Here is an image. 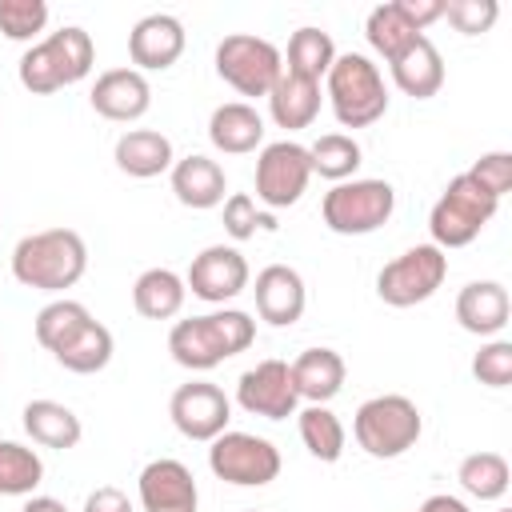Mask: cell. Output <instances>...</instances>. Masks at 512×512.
Masks as SVG:
<instances>
[{
    "instance_id": "cell-37",
    "label": "cell",
    "mask_w": 512,
    "mask_h": 512,
    "mask_svg": "<svg viewBox=\"0 0 512 512\" xmlns=\"http://www.w3.org/2000/svg\"><path fill=\"white\" fill-rule=\"evenodd\" d=\"M256 228H276V220L264 216L248 192H232L224 200V232L232 240H248V236H256Z\"/></svg>"
},
{
    "instance_id": "cell-25",
    "label": "cell",
    "mask_w": 512,
    "mask_h": 512,
    "mask_svg": "<svg viewBox=\"0 0 512 512\" xmlns=\"http://www.w3.org/2000/svg\"><path fill=\"white\" fill-rule=\"evenodd\" d=\"M24 432H28L32 444H40V448H60V452H68V448L80 444L84 424H80V416H76L68 404H60V400H28V404H24Z\"/></svg>"
},
{
    "instance_id": "cell-33",
    "label": "cell",
    "mask_w": 512,
    "mask_h": 512,
    "mask_svg": "<svg viewBox=\"0 0 512 512\" xmlns=\"http://www.w3.org/2000/svg\"><path fill=\"white\" fill-rule=\"evenodd\" d=\"M92 320V312L80 304V300H68V296H60V300H52V304H44L40 312H36V320H32V332H36V340H40V348H48V352H56V348H64L84 324Z\"/></svg>"
},
{
    "instance_id": "cell-42",
    "label": "cell",
    "mask_w": 512,
    "mask_h": 512,
    "mask_svg": "<svg viewBox=\"0 0 512 512\" xmlns=\"http://www.w3.org/2000/svg\"><path fill=\"white\" fill-rule=\"evenodd\" d=\"M84 512H132V500H128L120 488H112V484H100L96 492H88V500H84Z\"/></svg>"
},
{
    "instance_id": "cell-1",
    "label": "cell",
    "mask_w": 512,
    "mask_h": 512,
    "mask_svg": "<svg viewBox=\"0 0 512 512\" xmlns=\"http://www.w3.org/2000/svg\"><path fill=\"white\" fill-rule=\"evenodd\" d=\"M252 340H256V320L240 308H220L208 316L176 320L168 332V352L188 372H212L228 356L252 348Z\"/></svg>"
},
{
    "instance_id": "cell-26",
    "label": "cell",
    "mask_w": 512,
    "mask_h": 512,
    "mask_svg": "<svg viewBox=\"0 0 512 512\" xmlns=\"http://www.w3.org/2000/svg\"><path fill=\"white\" fill-rule=\"evenodd\" d=\"M40 48H44V56H48V64H52L60 88L80 84V80L92 72V64H96V44H92V36H88L80 24H68V28H60V32L44 36Z\"/></svg>"
},
{
    "instance_id": "cell-34",
    "label": "cell",
    "mask_w": 512,
    "mask_h": 512,
    "mask_svg": "<svg viewBox=\"0 0 512 512\" xmlns=\"http://www.w3.org/2000/svg\"><path fill=\"white\" fill-rule=\"evenodd\" d=\"M44 480V460L36 448L0 440V496H32Z\"/></svg>"
},
{
    "instance_id": "cell-17",
    "label": "cell",
    "mask_w": 512,
    "mask_h": 512,
    "mask_svg": "<svg viewBox=\"0 0 512 512\" xmlns=\"http://www.w3.org/2000/svg\"><path fill=\"white\" fill-rule=\"evenodd\" d=\"M88 100L104 120L128 124V120H140L152 108V88H148L144 72H136V68H108V72L96 76Z\"/></svg>"
},
{
    "instance_id": "cell-21",
    "label": "cell",
    "mask_w": 512,
    "mask_h": 512,
    "mask_svg": "<svg viewBox=\"0 0 512 512\" xmlns=\"http://www.w3.org/2000/svg\"><path fill=\"white\" fill-rule=\"evenodd\" d=\"M288 368H292L296 396L308 404H328L344 388V376H348L344 356L336 348H304Z\"/></svg>"
},
{
    "instance_id": "cell-13",
    "label": "cell",
    "mask_w": 512,
    "mask_h": 512,
    "mask_svg": "<svg viewBox=\"0 0 512 512\" xmlns=\"http://www.w3.org/2000/svg\"><path fill=\"white\" fill-rule=\"evenodd\" d=\"M236 404L248 416H264V420H288L296 416V384H292V368L284 360H260L256 368L240 372L236 380Z\"/></svg>"
},
{
    "instance_id": "cell-24",
    "label": "cell",
    "mask_w": 512,
    "mask_h": 512,
    "mask_svg": "<svg viewBox=\"0 0 512 512\" xmlns=\"http://www.w3.org/2000/svg\"><path fill=\"white\" fill-rule=\"evenodd\" d=\"M268 112H272L276 128H288V132L308 128L320 112V84L304 80L296 72H280V80L268 92Z\"/></svg>"
},
{
    "instance_id": "cell-4",
    "label": "cell",
    "mask_w": 512,
    "mask_h": 512,
    "mask_svg": "<svg viewBox=\"0 0 512 512\" xmlns=\"http://www.w3.org/2000/svg\"><path fill=\"white\" fill-rule=\"evenodd\" d=\"M420 432H424V416H420V408H416L408 396H400V392L372 396V400H364V404L356 408V416H352V436H356V444H360L368 456H376V460H396V456H404L408 448H416Z\"/></svg>"
},
{
    "instance_id": "cell-22",
    "label": "cell",
    "mask_w": 512,
    "mask_h": 512,
    "mask_svg": "<svg viewBox=\"0 0 512 512\" xmlns=\"http://www.w3.org/2000/svg\"><path fill=\"white\" fill-rule=\"evenodd\" d=\"M388 68H392V84L412 100H428L444 84V56L428 36H420L412 48H404Z\"/></svg>"
},
{
    "instance_id": "cell-45",
    "label": "cell",
    "mask_w": 512,
    "mask_h": 512,
    "mask_svg": "<svg viewBox=\"0 0 512 512\" xmlns=\"http://www.w3.org/2000/svg\"><path fill=\"white\" fill-rule=\"evenodd\" d=\"M500 512H512V508H500Z\"/></svg>"
},
{
    "instance_id": "cell-30",
    "label": "cell",
    "mask_w": 512,
    "mask_h": 512,
    "mask_svg": "<svg viewBox=\"0 0 512 512\" xmlns=\"http://www.w3.org/2000/svg\"><path fill=\"white\" fill-rule=\"evenodd\" d=\"M332 60H336L332 36H328L324 28H316V24H304V28H296L292 40H288V64H284V72H296V76L320 84V80L328 76Z\"/></svg>"
},
{
    "instance_id": "cell-15",
    "label": "cell",
    "mask_w": 512,
    "mask_h": 512,
    "mask_svg": "<svg viewBox=\"0 0 512 512\" xmlns=\"http://www.w3.org/2000/svg\"><path fill=\"white\" fill-rule=\"evenodd\" d=\"M140 508L144 512H196V480L192 472L172 460V456H160V460H148L140 468Z\"/></svg>"
},
{
    "instance_id": "cell-36",
    "label": "cell",
    "mask_w": 512,
    "mask_h": 512,
    "mask_svg": "<svg viewBox=\"0 0 512 512\" xmlns=\"http://www.w3.org/2000/svg\"><path fill=\"white\" fill-rule=\"evenodd\" d=\"M48 24L44 0H0V32L16 44H32Z\"/></svg>"
},
{
    "instance_id": "cell-44",
    "label": "cell",
    "mask_w": 512,
    "mask_h": 512,
    "mask_svg": "<svg viewBox=\"0 0 512 512\" xmlns=\"http://www.w3.org/2000/svg\"><path fill=\"white\" fill-rule=\"evenodd\" d=\"M20 512H68V508H64L56 496H28Z\"/></svg>"
},
{
    "instance_id": "cell-3",
    "label": "cell",
    "mask_w": 512,
    "mask_h": 512,
    "mask_svg": "<svg viewBox=\"0 0 512 512\" xmlns=\"http://www.w3.org/2000/svg\"><path fill=\"white\" fill-rule=\"evenodd\" d=\"M324 88L340 128H368L388 112L384 76L364 52H340L324 76Z\"/></svg>"
},
{
    "instance_id": "cell-6",
    "label": "cell",
    "mask_w": 512,
    "mask_h": 512,
    "mask_svg": "<svg viewBox=\"0 0 512 512\" xmlns=\"http://www.w3.org/2000/svg\"><path fill=\"white\" fill-rule=\"evenodd\" d=\"M396 212V188L388 180H344L320 200V216L336 236H368Z\"/></svg>"
},
{
    "instance_id": "cell-43",
    "label": "cell",
    "mask_w": 512,
    "mask_h": 512,
    "mask_svg": "<svg viewBox=\"0 0 512 512\" xmlns=\"http://www.w3.org/2000/svg\"><path fill=\"white\" fill-rule=\"evenodd\" d=\"M412 512H472L460 496H448V492H436V496H428L424 504H416Z\"/></svg>"
},
{
    "instance_id": "cell-18",
    "label": "cell",
    "mask_w": 512,
    "mask_h": 512,
    "mask_svg": "<svg viewBox=\"0 0 512 512\" xmlns=\"http://www.w3.org/2000/svg\"><path fill=\"white\" fill-rule=\"evenodd\" d=\"M512 316L508 288L500 280H472L456 296V320L472 336H496Z\"/></svg>"
},
{
    "instance_id": "cell-20",
    "label": "cell",
    "mask_w": 512,
    "mask_h": 512,
    "mask_svg": "<svg viewBox=\"0 0 512 512\" xmlns=\"http://www.w3.org/2000/svg\"><path fill=\"white\" fill-rule=\"evenodd\" d=\"M172 192H176V200H180L184 208L204 212V208L224 204L228 176H224V168H220L216 160L192 152V156H184V160L172 164Z\"/></svg>"
},
{
    "instance_id": "cell-8",
    "label": "cell",
    "mask_w": 512,
    "mask_h": 512,
    "mask_svg": "<svg viewBox=\"0 0 512 512\" xmlns=\"http://www.w3.org/2000/svg\"><path fill=\"white\" fill-rule=\"evenodd\" d=\"M444 276H448V256L436 244H416L380 268L376 296L388 308H412V304H424L428 296H436Z\"/></svg>"
},
{
    "instance_id": "cell-38",
    "label": "cell",
    "mask_w": 512,
    "mask_h": 512,
    "mask_svg": "<svg viewBox=\"0 0 512 512\" xmlns=\"http://www.w3.org/2000/svg\"><path fill=\"white\" fill-rule=\"evenodd\" d=\"M472 376L488 388H508L512 384V344L508 340H488L472 356Z\"/></svg>"
},
{
    "instance_id": "cell-9",
    "label": "cell",
    "mask_w": 512,
    "mask_h": 512,
    "mask_svg": "<svg viewBox=\"0 0 512 512\" xmlns=\"http://www.w3.org/2000/svg\"><path fill=\"white\" fill-rule=\"evenodd\" d=\"M208 468L216 480L236 488H264L280 476V452L272 440L252 432H220L208 448Z\"/></svg>"
},
{
    "instance_id": "cell-32",
    "label": "cell",
    "mask_w": 512,
    "mask_h": 512,
    "mask_svg": "<svg viewBox=\"0 0 512 512\" xmlns=\"http://www.w3.org/2000/svg\"><path fill=\"white\" fill-rule=\"evenodd\" d=\"M456 480L472 500H500L512 484V468L500 452H472L460 460Z\"/></svg>"
},
{
    "instance_id": "cell-29",
    "label": "cell",
    "mask_w": 512,
    "mask_h": 512,
    "mask_svg": "<svg viewBox=\"0 0 512 512\" xmlns=\"http://www.w3.org/2000/svg\"><path fill=\"white\" fill-rule=\"evenodd\" d=\"M364 36H368L372 52H380V56L392 64V60H396L404 48H412L424 32H416V28L408 24V16L400 12V4L388 0V4H376V8L368 12V20H364Z\"/></svg>"
},
{
    "instance_id": "cell-46",
    "label": "cell",
    "mask_w": 512,
    "mask_h": 512,
    "mask_svg": "<svg viewBox=\"0 0 512 512\" xmlns=\"http://www.w3.org/2000/svg\"><path fill=\"white\" fill-rule=\"evenodd\" d=\"M248 512H256V508H248Z\"/></svg>"
},
{
    "instance_id": "cell-28",
    "label": "cell",
    "mask_w": 512,
    "mask_h": 512,
    "mask_svg": "<svg viewBox=\"0 0 512 512\" xmlns=\"http://www.w3.org/2000/svg\"><path fill=\"white\" fill-rule=\"evenodd\" d=\"M112 352H116L112 332L92 316V320H88L64 348H56L52 356H56L60 368H68V372H76V376H92V372H104V368H108Z\"/></svg>"
},
{
    "instance_id": "cell-39",
    "label": "cell",
    "mask_w": 512,
    "mask_h": 512,
    "mask_svg": "<svg viewBox=\"0 0 512 512\" xmlns=\"http://www.w3.org/2000/svg\"><path fill=\"white\" fill-rule=\"evenodd\" d=\"M444 16H448V24H452L456 32L480 36V32H488V28L496 24L500 4H496V0H448V4H444Z\"/></svg>"
},
{
    "instance_id": "cell-12",
    "label": "cell",
    "mask_w": 512,
    "mask_h": 512,
    "mask_svg": "<svg viewBox=\"0 0 512 512\" xmlns=\"http://www.w3.org/2000/svg\"><path fill=\"white\" fill-rule=\"evenodd\" d=\"M248 276L252 272H248V260H244L240 248L208 244L204 252L192 256L184 288H192V296L204 300V304H224V300H236L248 288Z\"/></svg>"
},
{
    "instance_id": "cell-10",
    "label": "cell",
    "mask_w": 512,
    "mask_h": 512,
    "mask_svg": "<svg viewBox=\"0 0 512 512\" xmlns=\"http://www.w3.org/2000/svg\"><path fill=\"white\" fill-rule=\"evenodd\" d=\"M312 180L308 148L296 140L264 144L256 156V200L264 208H292Z\"/></svg>"
},
{
    "instance_id": "cell-2",
    "label": "cell",
    "mask_w": 512,
    "mask_h": 512,
    "mask_svg": "<svg viewBox=\"0 0 512 512\" xmlns=\"http://www.w3.org/2000/svg\"><path fill=\"white\" fill-rule=\"evenodd\" d=\"M88 268V248L84 236L72 228H44L12 248V276L24 288L36 292H64L72 288Z\"/></svg>"
},
{
    "instance_id": "cell-11",
    "label": "cell",
    "mask_w": 512,
    "mask_h": 512,
    "mask_svg": "<svg viewBox=\"0 0 512 512\" xmlns=\"http://www.w3.org/2000/svg\"><path fill=\"white\" fill-rule=\"evenodd\" d=\"M168 416H172V424H176L180 436L212 444L220 432H228L232 404H228L224 388H216V384H208V380H188V384H180V388L172 392Z\"/></svg>"
},
{
    "instance_id": "cell-31",
    "label": "cell",
    "mask_w": 512,
    "mask_h": 512,
    "mask_svg": "<svg viewBox=\"0 0 512 512\" xmlns=\"http://www.w3.org/2000/svg\"><path fill=\"white\" fill-rule=\"evenodd\" d=\"M296 424H300V440H304V448L316 456V460H324V464H336L340 456H344V424H340V416L328 408V404H308V408H300L296 412Z\"/></svg>"
},
{
    "instance_id": "cell-5",
    "label": "cell",
    "mask_w": 512,
    "mask_h": 512,
    "mask_svg": "<svg viewBox=\"0 0 512 512\" xmlns=\"http://www.w3.org/2000/svg\"><path fill=\"white\" fill-rule=\"evenodd\" d=\"M496 208H500V200H496L484 184H476L468 172L452 176L448 188L440 192V200H436L432 212H428L432 244H436L440 252L472 244V240L484 232V224L496 216Z\"/></svg>"
},
{
    "instance_id": "cell-27",
    "label": "cell",
    "mask_w": 512,
    "mask_h": 512,
    "mask_svg": "<svg viewBox=\"0 0 512 512\" xmlns=\"http://www.w3.org/2000/svg\"><path fill=\"white\" fill-rule=\"evenodd\" d=\"M184 296V276H176L172 268H148L132 284V304L144 320H172L184 308Z\"/></svg>"
},
{
    "instance_id": "cell-14",
    "label": "cell",
    "mask_w": 512,
    "mask_h": 512,
    "mask_svg": "<svg viewBox=\"0 0 512 512\" xmlns=\"http://www.w3.org/2000/svg\"><path fill=\"white\" fill-rule=\"evenodd\" d=\"M184 24L172 12H152L144 20L132 24L128 32V56L136 64V72H164L184 56Z\"/></svg>"
},
{
    "instance_id": "cell-7",
    "label": "cell",
    "mask_w": 512,
    "mask_h": 512,
    "mask_svg": "<svg viewBox=\"0 0 512 512\" xmlns=\"http://www.w3.org/2000/svg\"><path fill=\"white\" fill-rule=\"evenodd\" d=\"M280 72H284V56L264 36L232 32L216 44V76L240 96H268Z\"/></svg>"
},
{
    "instance_id": "cell-41",
    "label": "cell",
    "mask_w": 512,
    "mask_h": 512,
    "mask_svg": "<svg viewBox=\"0 0 512 512\" xmlns=\"http://www.w3.org/2000/svg\"><path fill=\"white\" fill-rule=\"evenodd\" d=\"M396 4H400V12L408 16V24H412L416 32H424L432 20L444 16V0H396Z\"/></svg>"
},
{
    "instance_id": "cell-23",
    "label": "cell",
    "mask_w": 512,
    "mask_h": 512,
    "mask_svg": "<svg viewBox=\"0 0 512 512\" xmlns=\"http://www.w3.org/2000/svg\"><path fill=\"white\" fill-rule=\"evenodd\" d=\"M116 168L136 176V180H152L160 172H172L176 156H172V140L156 128H128L116 140Z\"/></svg>"
},
{
    "instance_id": "cell-16",
    "label": "cell",
    "mask_w": 512,
    "mask_h": 512,
    "mask_svg": "<svg viewBox=\"0 0 512 512\" xmlns=\"http://www.w3.org/2000/svg\"><path fill=\"white\" fill-rule=\"evenodd\" d=\"M256 312L260 320H268L272 328H292L300 316H304V304H308V288H304V276L288 264H268L256 272Z\"/></svg>"
},
{
    "instance_id": "cell-35",
    "label": "cell",
    "mask_w": 512,
    "mask_h": 512,
    "mask_svg": "<svg viewBox=\"0 0 512 512\" xmlns=\"http://www.w3.org/2000/svg\"><path fill=\"white\" fill-rule=\"evenodd\" d=\"M360 144L348 136V132H324L312 148H308V164H312V172H320L324 180H332V184H344V180H352V172L360 168Z\"/></svg>"
},
{
    "instance_id": "cell-19",
    "label": "cell",
    "mask_w": 512,
    "mask_h": 512,
    "mask_svg": "<svg viewBox=\"0 0 512 512\" xmlns=\"http://www.w3.org/2000/svg\"><path fill=\"white\" fill-rule=\"evenodd\" d=\"M208 140L228 156L256 152L264 144V116L244 100L216 104L212 116H208Z\"/></svg>"
},
{
    "instance_id": "cell-40",
    "label": "cell",
    "mask_w": 512,
    "mask_h": 512,
    "mask_svg": "<svg viewBox=\"0 0 512 512\" xmlns=\"http://www.w3.org/2000/svg\"><path fill=\"white\" fill-rule=\"evenodd\" d=\"M468 176L476 180V184H484L496 200L512 188V152H484L472 168H468Z\"/></svg>"
}]
</instances>
